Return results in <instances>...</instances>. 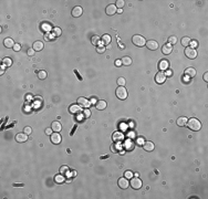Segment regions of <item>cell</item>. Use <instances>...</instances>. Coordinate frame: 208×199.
Segmentation results:
<instances>
[{"mask_svg": "<svg viewBox=\"0 0 208 199\" xmlns=\"http://www.w3.org/2000/svg\"><path fill=\"white\" fill-rule=\"evenodd\" d=\"M13 50H15V51H17V52L20 51V50H21V45H20L19 43H16L15 46H13Z\"/></svg>", "mask_w": 208, "mask_h": 199, "instance_id": "cell-43", "label": "cell"}, {"mask_svg": "<svg viewBox=\"0 0 208 199\" xmlns=\"http://www.w3.org/2000/svg\"><path fill=\"white\" fill-rule=\"evenodd\" d=\"M100 40H101V39H100L98 35H93L92 39H91V42H92L93 45L98 46V45H100Z\"/></svg>", "mask_w": 208, "mask_h": 199, "instance_id": "cell-27", "label": "cell"}, {"mask_svg": "<svg viewBox=\"0 0 208 199\" xmlns=\"http://www.w3.org/2000/svg\"><path fill=\"white\" fill-rule=\"evenodd\" d=\"M185 75L188 76V78H194L196 75V70L194 68H187L185 70Z\"/></svg>", "mask_w": 208, "mask_h": 199, "instance_id": "cell-18", "label": "cell"}, {"mask_svg": "<svg viewBox=\"0 0 208 199\" xmlns=\"http://www.w3.org/2000/svg\"><path fill=\"white\" fill-rule=\"evenodd\" d=\"M53 33H54L55 36L61 35V29H60V28H54V29H53Z\"/></svg>", "mask_w": 208, "mask_h": 199, "instance_id": "cell-41", "label": "cell"}, {"mask_svg": "<svg viewBox=\"0 0 208 199\" xmlns=\"http://www.w3.org/2000/svg\"><path fill=\"white\" fill-rule=\"evenodd\" d=\"M54 180L55 182H58V184H62L63 181H65V178H64V175L63 174H60V175H56L54 177Z\"/></svg>", "mask_w": 208, "mask_h": 199, "instance_id": "cell-26", "label": "cell"}, {"mask_svg": "<svg viewBox=\"0 0 208 199\" xmlns=\"http://www.w3.org/2000/svg\"><path fill=\"white\" fill-rule=\"evenodd\" d=\"M83 115H84V117L89 118L90 116H91V111H90L89 108H84L83 109Z\"/></svg>", "mask_w": 208, "mask_h": 199, "instance_id": "cell-36", "label": "cell"}, {"mask_svg": "<svg viewBox=\"0 0 208 199\" xmlns=\"http://www.w3.org/2000/svg\"><path fill=\"white\" fill-rule=\"evenodd\" d=\"M143 147H144V149H145L146 152H152V151H154V147H155V145H154V143L153 142H145L143 144Z\"/></svg>", "mask_w": 208, "mask_h": 199, "instance_id": "cell-14", "label": "cell"}, {"mask_svg": "<svg viewBox=\"0 0 208 199\" xmlns=\"http://www.w3.org/2000/svg\"><path fill=\"white\" fill-rule=\"evenodd\" d=\"M165 75H166V76H172V75H173V71H172V70H168V69H167L166 72H165Z\"/></svg>", "mask_w": 208, "mask_h": 199, "instance_id": "cell-45", "label": "cell"}, {"mask_svg": "<svg viewBox=\"0 0 208 199\" xmlns=\"http://www.w3.org/2000/svg\"><path fill=\"white\" fill-rule=\"evenodd\" d=\"M50 139H51L52 144H60L62 138H61V135H60L59 133L54 132V133H52V134L50 135Z\"/></svg>", "mask_w": 208, "mask_h": 199, "instance_id": "cell-7", "label": "cell"}, {"mask_svg": "<svg viewBox=\"0 0 208 199\" xmlns=\"http://www.w3.org/2000/svg\"><path fill=\"white\" fill-rule=\"evenodd\" d=\"M3 44H5L6 48H13L15 46V41L11 39V38H6L5 41H3Z\"/></svg>", "mask_w": 208, "mask_h": 199, "instance_id": "cell-20", "label": "cell"}, {"mask_svg": "<svg viewBox=\"0 0 208 199\" xmlns=\"http://www.w3.org/2000/svg\"><path fill=\"white\" fill-rule=\"evenodd\" d=\"M187 126H188L189 129H192V131H199L200 128H202V123H200L197 118H190L187 121Z\"/></svg>", "mask_w": 208, "mask_h": 199, "instance_id": "cell-1", "label": "cell"}, {"mask_svg": "<svg viewBox=\"0 0 208 199\" xmlns=\"http://www.w3.org/2000/svg\"><path fill=\"white\" fill-rule=\"evenodd\" d=\"M124 176L127 178V179H131L133 177V172L131 171V170H127V171H125V174H124Z\"/></svg>", "mask_w": 208, "mask_h": 199, "instance_id": "cell-42", "label": "cell"}, {"mask_svg": "<svg viewBox=\"0 0 208 199\" xmlns=\"http://www.w3.org/2000/svg\"><path fill=\"white\" fill-rule=\"evenodd\" d=\"M204 81H205V82H208V72H206L205 74H204Z\"/></svg>", "mask_w": 208, "mask_h": 199, "instance_id": "cell-48", "label": "cell"}, {"mask_svg": "<svg viewBox=\"0 0 208 199\" xmlns=\"http://www.w3.org/2000/svg\"><path fill=\"white\" fill-rule=\"evenodd\" d=\"M115 65L116 66H121V65H122V61H121V60H116V61H115Z\"/></svg>", "mask_w": 208, "mask_h": 199, "instance_id": "cell-47", "label": "cell"}, {"mask_svg": "<svg viewBox=\"0 0 208 199\" xmlns=\"http://www.w3.org/2000/svg\"><path fill=\"white\" fill-rule=\"evenodd\" d=\"M185 55L187 56L188 59H196L197 56V51L195 49H192V48H186L185 49Z\"/></svg>", "mask_w": 208, "mask_h": 199, "instance_id": "cell-6", "label": "cell"}, {"mask_svg": "<svg viewBox=\"0 0 208 199\" xmlns=\"http://www.w3.org/2000/svg\"><path fill=\"white\" fill-rule=\"evenodd\" d=\"M113 139H114V141H117V139H123V135L120 134V133H115V134L113 135Z\"/></svg>", "mask_w": 208, "mask_h": 199, "instance_id": "cell-39", "label": "cell"}, {"mask_svg": "<svg viewBox=\"0 0 208 199\" xmlns=\"http://www.w3.org/2000/svg\"><path fill=\"white\" fill-rule=\"evenodd\" d=\"M146 48L148 50H152V51H155V50L158 49V42L155 41V40H148L146 41Z\"/></svg>", "mask_w": 208, "mask_h": 199, "instance_id": "cell-5", "label": "cell"}, {"mask_svg": "<svg viewBox=\"0 0 208 199\" xmlns=\"http://www.w3.org/2000/svg\"><path fill=\"white\" fill-rule=\"evenodd\" d=\"M2 64H5L7 68H9V66L12 65V60L10 59V58H5V59L2 60Z\"/></svg>", "mask_w": 208, "mask_h": 199, "instance_id": "cell-28", "label": "cell"}, {"mask_svg": "<svg viewBox=\"0 0 208 199\" xmlns=\"http://www.w3.org/2000/svg\"><path fill=\"white\" fill-rule=\"evenodd\" d=\"M117 184H119V187H120V188L126 189V188H129V186H130V181L127 180L126 177H123V178H120V179H119Z\"/></svg>", "mask_w": 208, "mask_h": 199, "instance_id": "cell-8", "label": "cell"}, {"mask_svg": "<svg viewBox=\"0 0 208 199\" xmlns=\"http://www.w3.org/2000/svg\"><path fill=\"white\" fill-rule=\"evenodd\" d=\"M51 128H52V131H53V132L59 133V132L62 129V125L60 124V122L55 121V122H52V124H51Z\"/></svg>", "mask_w": 208, "mask_h": 199, "instance_id": "cell-15", "label": "cell"}, {"mask_svg": "<svg viewBox=\"0 0 208 199\" xmlns=\"http://www.w3.org/2000/svg\"><path fill=\"white\" fill-rule=\"evenodd\" d=\"M121 61H122L123 65H131L132 64V59H131L130 56H123Z\"/></svg>", "mask_w": 208, "mask_h": 199, "instance_id": "cell-25", "label": "cell"}, {"mask_svg": "<svg viewBox=\"0 0 208 199\" xmlns=\"http://www.w3.org/2000/svg\"><path fill=\"white\" fill-rule=\"evenodd\" d=\"M155 81H156V83H158V84H163V83L166 81L165 73H164V72H158L155 75Z\"/></svg>", "mask_w": 208, "mask_h": 199, "instance_id": "cell-9", "label": "cell"}, {"mask_svg": "<svg viewBox=\"0 0 208 199\" xmlns=\"http://www.w3.org/2000/svg\"><path fill=\"white\" fill-rule=\"evenodd\" d=\"M176 42H177V38L175 35H172V36H169L168 38V43L170 45H173V44H176Z\"/></svg>", "mask_w": 208, "mask_h": 199, "instance_id": "cell-32", "label": "cell"}, {"mask_svg": "<svg viewBox=\"0 0 208 199\" xmlns=\"http://www.w3.org/2000/svg\"><path fill=\"white\" fill-rule=\"evenodd\" d=\"M27 54H28V55H30V56H32L33 54H34V50H33L32 48L28 49V51H27Z\"/></svg>", "mask_w": 208, "mask_h": 199, "instance_id": "cell-44", "label": "cell"}, {"mask_svg": "<svg viewBox=\"0 0 208 199\" xmlns=\"http://www.w3.org/2000/svg\"><path fill=\"white\" fill-rule=\"evenodd\" d=\"M105 12L107 16H113L117 12V9H116V6L115 5H109L105 9Z\"/></svg>", "mask_w": 208, "mask_h": 199, "instance_id": "cell-10", "label": "cell"}, {"mask_svg": "<svg viewBox=\"0 0 208 199\" xmlns=\"http://www.w3.org/2000/svg\"><path fill=\"white\" fill-rule=\"evenodd\" d=\"M45 40H47V41H50V35H49V33H47V34H45Z\"/></svg>", "mask_w": 208, "mask_h": 199, "instance_id": "cell-49", "label": "cell"}, {"mask_svg": "<svg viewBox=\"0 0 208 199\" xmlns=\"http://www.w3.org/2000/svg\"><path fill=\"white\" fill-rule=\"evenodd\" d=\"M125 79H124V78H119V79H117V84H119L120 86H124V85H125Z\"/></svg>", "mask_w": 208, "mask_h": 199, "instance_id": "cell-37", "label": "cell"}, {"mask_svg": "<svg viewBox=\"0 0 208 199\" xmlns=\"http://www.w3.org/2000/svg\"><path fill=\"white\" fill-rule=\"evenodd\" d=\"M27 139H28V135L26 133H19L16 135V142L18 143H25Z\"/></svg>", "mask_w": 208, "mask_h": 199, "instance_id": "cell-11", "label": "cell"}, {"mask_svg": "<svg viewBox=\"0 0 208 199\" xmlns=\"http://www.w3.org/2000/svg\"><path fill=\"white\" fill-rule=\"evenodd\" d=\"M44 132H45V134H47V135H51V134H52V128H51V127L45 128V131H44Z\"/></svg>", "mask_w": 208, "mask_h": 199, "instance_id": "cell-46", "label": "cell"}, {"mask_svg": "<svg viewBox=\"0 0 208 199\" xmlns=\"http://www.w3.org/2000/svg\"><path fill=\"white\" fill-rule=\"evenodd\" d=\"M124 2L123 0H117L116 3H115V6H116V8H119V9H123V6H124Z\"/></svg>", "mask_w": 208, "mask_h": 199, "instance_id": "cell-34", "label": "cell"}, {"mask_svg": "<svg viewBox=\"0 0 208 199\" xmlns=\"http://www.w3.org/2000/svg\"><path fill=\"white\" fill-rule=\"evenodd\" d=\"M82 13H83V9L80 6L74 7L73 10H72V16L74 17V18H78V17H80V16L82 15Z\"/></svg>", "mask_w": 208, "mask_h": 199, "instance_id": "cell-13", "label": "cell"}, {"mask_svg": "<svg viewBox=\"0 0 208 199\" xmlns=\"http://www.w3.org/2000/svg\"><path fill=\"white\" fill-rule=\"evenodd\" d=\"M111 40H112V38H111L110 34H103L102 38H101V41H102V44L103 45H107L111 43Z\"/></svg>", "mask_w": 208, "mask_h": 199, "instance_id": "cell-19", "label": "cell"}, {"mask_svg": "<svg viewBox=\"0 0 208 199\" xmlns=\"http://www.w3.org/2000/svg\"><path fill=\"white\" fill-rule=\"evenodd\" d=\"M187 117H185V116H182V117H178L177 118V121H176V123H177V125L178 126H180V127H183V126H185L186 124H187Z\"/></svg>", "mask_w": 208, "mask_h": 199, "instance_id": "cell-22", "label": "cell"}, {"mask_svg": "<svg viewBox=\"0 0 208 199\" xmlns=\"http://www.w3.org/2000/svg\"><path fill=\"white\" fill-rule=\"evenodd\" d=\"M131 187H132L133 189H140L141 187H142V180L138 178V177H132L131 178V182H130Z\"/></svg>", "mask_w": 208, "mask_h": 199, "instance_id": "cell-4", "label": "cell"}, {"mask_svg": "<svg viewBox=\"0 0 208 199\" xmlns=\"http://www.w3.org/2000/svg\"><path fill=\"white\" fill-rule=\"evenodd\" d=\"M189 45L192 46V49H195L196 46H198V42H197L196 40H190V42H189Z\"/></svg>", "mask_w": 208, "mask_h": 199, "instance_id": "cell-40", "label": "cell"}, {"mask_svg": "<svg viewBox=\"0 0 208 199\" xmlns=\"http://www.w3.org/2000/svg\"><path fill=\"white\" fill-rule=\"evenodd\" d=\"M23 133H26L27 135H30L32 133V128L30 127V126H26V127L23 128Z\"/></svg>", "mask_w": 208, "mask_h": 199, "instance_id": "cell-38", "label": "cell"}, {"mask_svg": "<svg viewBox=\"0 0 208 199\" xmlns=\"http://www.w3.org/2000/svg\"><path fill=\"white\" fill-rule=\"evenodd\" d=\"M189 42H190V38H188V36H184V38L182 39V44L184 46H188Z\"/></svg>", "mask_w": 208, "mask_h": 199, "instance_id": "cell-30", "label": "cell"}, {"mask_svg": "<svg viewBox=\"0 0 208 199\" xmlns=\"http://www.w3.org/2000/svg\"><path fill=\"white\" fill-rule=\"evenodd\" d=\"M69 112L72 113V114H78V113L81 112V106L80 105H71L69 108Z\"/></svg>", "mask_w": 208, "mask_h": 199, "instance_id": "cell-21", "label": "cell"}, {"mask_svg": "<svg viewBox=\"0 0 208 199\" xmlns=\"http://www.w3.org/2000/svg\"><path fill=\"white\" fill-rule=\"evenodd\" d=\"M95 107L99 109V111H102L106 107V102L105 101H98L95 103Z\"/></svg>", "mask_w": 208, "mask_h": 199, "instance_id": "cell-24", "label": "cell"}, {"mask_svg": "<svg viewBox=\"0 0 208 199\" xmlns=\"http://www.w3.org/2000/svg\"><path fill=\"white\" fill-rule=\"evenodd\" d=\"M115 94L119 100H125L127 97V91L124 86H119L115 91Z\"/></svg>", "mask_w": 208, "mask_h": 199, "instance_id": "cell-3", "label": "cell"}, {"mask_svg": "<svg viewBox=\"0 0 208 199\" xmlns=\"http://www.w3.org/2000/svg\"><path fill=\"white\" fill-rule=\"evenodd\" d=\"M123 12V9H117V13H122Z\"/></svg>", "mask_w": 208, "mask_h": 199, "instance_id": "cell-50", "label": "cell"}, {"mask_svg": "<svg viewBox=\"0 0 208 199\" xmlns=\"http://www.w3.org/2000/svg\"><path fill=\"white\" fill-rule=\"evenodd\" d=\"M132 42L135 44L136 46H138V48H141V46H144L146 44V40L144 36L140 35V34H135L132 38Z\"/></svg>", "mask_w": 208, "mask_h": 199, "instance_id": "cell-2", "label": "cell"}, {"mask_svg": "<svg viewBox=\"0 0 208 199\" xmlns=\"http://www.w3.org/2000/svg\"><path fill=\"white\" fill-rule=\"evenodd\" d=\"M105 46H104L103 44H100V45H98L96 46V52L99 53V54H102V53H104L105 52Z\"/></svg>", "mask_w": 208, "mask_h": 199, "instance_id": "cell-29", "label": "cell"}, {"mask_svg": "<svg viewBox=\"0 0 208 199\" xmlns=\"http://www.w3.org/2000/svg\"><path fill=\"white\" fill-rule=\"evenodd\" d=\"M66 172H69V167L68 166H62L61 168H60V174H66Z\"/></svg>", "mask_w": 208, "mask_h": 199, "instance_id": "cell-35", "label": "cell"}, {"mask_svg": "<svg viewBox=\"0 0 208 199\" xmlns=\"http://www.w3.org/2000/svg\"><path fill=\"white\" fill-rule=\"evenodd\" d=\"M78 105L82 106V107L88 108L89 105H90V101H89V100H86L85 97H79L78 98Z\"/></svg>", "mask_w": 208, "mask_h": 199, "instance_id": "cell-12", "label": "cell"}, {"mask_svg": "<svg viewBox=\"0 0 208 199\" xmlns=\"http://www.w3.org/2000/svg\"><path fill=\"white\" fill-rule=\"evenodd\" d=\"M41 28H42V30H44L45 32L51 31V26H50L49 23H43V24L41 26Z\"/></svg>", "mask_w": 208, "mask_h": 199, "instance_id": "cell-33", "label": "cell"}, {"mask_svg": "<svg viewBox=\"0 0 208 199\" xmlns=\"http://www.w3.org/2000/svg\"><path fill=\"white\" fill-rule=\"evenodd\" d=\"M169 66V62L167 61V60H162V61L159 62V69L163 70V71H166L167 69H168Z\"/></svg>", "mask_w": 208, "mask_h": 199, "instance_id": "cell-23", "label": "cell"}, {"mask_svg": "<svg viewBox=\"0 0 208 199\" xmlns=\"http://www.w3.org/2000/svg\"><path fill=\"white\" fill-rule=\"evenodd\" d=\"M38 78L40 79V80H44L45 78H47V72L45 71H39L38 72Z\"/></svg>", "mask_w": 208, "mask_h": 199, "instance_id": "cell-31", "label": "cell"}, {"mask_svg": "<svg viewBox=\"0 0 208 199\" xmlns=\"http://www.w3.org/2000/svg\"><path fill=\"white\" fill-rule=\"evenodd\" d=\"M32 49L34 50V51H41L43 49V43L41 41H34L32 44Z\"/></svg>", "mask_w": 208, "mask_h": 199, "instance_id": "cell-17", "label": "cell"}, {"mask_svg": "<svg viewBox=\"0 0 208 199\" xmlns=\"http://www.w3.org/2000/svg\"><path fill=\"white\" fill-rule=\"evenodd\" d=\"M173 51V46L169 44V43H166V44H164V46L162 48V52L163 54H169V53H172Z\"/></svg>", "mask_w": 208, "mask_h": 199, "instance_id": "cell-16", "label": "cell"}]
</instances>
